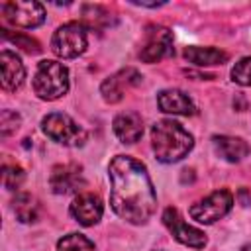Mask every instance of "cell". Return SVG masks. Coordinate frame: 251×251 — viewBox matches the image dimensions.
<instances>
[{"mask_svg":"<svg viewBox=\"0 0 251 251\" xmlns=\"http://www.w3.org/2000/svg\"><path fill=\"white\" fill-rule=\"evenodd\" d=\"M108 10L100 4H84L82 6V25L90 27H102L108 24Z\"/></svg>","mask_w":251,"mask_h":251,"instance_id":"obj_20","label":"cell"},{"mask_svg":"<svg viewBox=\"0 0 251 251\" xmlns=\"http://www.w3.org/2000/svg\"><path fill=\"white\" fill-rule=\"evenodd\" d=\"M31 86L41 100H49V102L57 100L69 92L71 86L69 69L59 61L43 59L37 63V69L31 78Z\"/></svg>","mask_w":251,"mask_h":251,"instance_id":"obj_3","label":"cell"},{"mask_svg":"<svg viewBox=\"0 0 251 251\" xmlns=\"http://www.w3.org/2000/svg\"><path fill=\"white\" fill-rule=\"evenodd\" d=\"M0 12L10 25L22 27V29H33L45 22V8H43V4H39L35 0L4 2L0 6Z\"/></svg>","mask_w":251,"mask_h":251,"instance_id":"obj_7","label":"cell"},{"mask_svg":"<svg viewBox=\"0 0 251 251\" xmlns=\"http://www.w3.org/2000/svg\"><path fill=\"white\" fill-rule=\"evenodd\" d=\"M239 251H251V243H247V245H243Z\"/></svg>","mask_w":251,"mask_h":251,"instance_id":"obj_26","label":"cell"},{"mask_svg":"<svg viewBox=\"0 0 251 251\" xmlns=\"http://www.w3.org/2000/svg\"><path fill=\"white\" fill-rule=\"evenodd\" d=\"M22 124V116L14 110H2L0 114V131H2V137H8L12 133H16V129L20 127Z\"/></svg>","mask_w":251,"mask_h":251,"instance_id":"obj_24","label":"cell"},{"mask_svg":"<svg viewBox=\"0 0 251 251\" xmlns=\"http://www.w3.org/2000/svg\"><path fill=\"white\" fill-rule=\"evenodd\" d=\"M184 59L196 67H214V65H224L229 59V55L218 47L190 45L184 49Z\"/></svg>","mask_w":251,"mask_h":251,"instance_id":"obj_17","label":"cell"},{"mask_svg":"<svg viewBox=\"0 0 251 251\" xmlns=\"http://www.w3.org/2000/svg\"><path fill=\"white\" fill-rule=\"evenodd\" d=\"M151 147L161 163H176L192 151L194 137L178 122L165 118L151 126Z\"/></svg>","mask_w":251,"mask_h":251,"instance_id":"obj_2","label":"cell"},{"mask_svg":"<svg viewBox=\"0 0 251 251\" xmlns=\"http://www.w3.org/2000/svg\"><path fill=\"white\" fill-rule=\"evenodd\" d=\"M135 6H145V8H159V6H165V2H131Z\"/></svg>","mask_w":251,"mask_h":251,"instance_id":"obj_25","label":"cell"},{"mask_svg":"<svg viewBox=\"0 0 251 251\" xmlns=\"http://www.w3.org/2000/svg\"><path fill=\"white\" fill-rule=\"evenodd\" d=\"M141 78H143V76L139 75V71H135V69H131V67L122 69V71H118L116 75L108 76V78L102 82L100 94H102V98H104L108 104H118V102L124 98L126 88L137 86V84L141 82Z\"/></svg>","mask_w":251,"mask_h":251,"instance_id":"obj_10","label":"cell"},{"mask_svg":"<svg viewBox=\"0 0 251 251\" xmlns=\"http://www.w3.org/2000/svg\"><path fill=\"white\" fill-rule=\"evenodd\" d=\"M110 206L122 220L141 226L157 210V194L143 163L129 155H116L108 165Z\"/></svg>","mask_w":251,"mask_h":251,"instance_id":"obj_1","label":"cell"},{"mask_svg":"<svg viewBox=\"0 0 251 251\" xmlns=\"http://www.w3.org/2000/svg\"><path fill=\"white\" fill-rule=\"evenodd\" d=\"M155 251H163V249H155Z\"/></svg>","mask_w":251,"mask_h":251,"instance_id":"obj_27","label":"cell"},{"mask_svg":"<svg viewBox=\"0 0 251 251\" xmlns=\"http://www.w3.org/2000/svg\"><path fill=\"white\" fill-rule=\"evenodd\" d=\"M0 71H2V88L8 92L18 90L25 80V67L22 59L10 49H4L0 53Z\"/></svg>","mask_w":251,"mask_h":251,"instance_id":"obj_13","label":"cell"},{"mask_svg":"<svg viewBox=\"0 0 251 251\" xmlns=\"http://www.w3.org/2000/svg\"><path fill=\"white\" fill-rule=\"evenodd\" d=\"M12 210L22 224H31L39 216V202L35 196L27 194V192H20L12 200Z\"/></svg>","mask_w":251,"mask_h":251,"instance_id":"obj_18","label":"cell"},{"mask_svg":"<svg viewBox=\"0 0 251 251\" xmlns=\"http://www.w3.org/2000/svg\"><path fill=\"white\" fill-rule=\"evenodd\" d=\"M2 35L10 43H14L16 47H22L27 53H39V43L35 39H31L29 35H25V33H18V31L16 33H10V29H2Z\"/></svg>","mask_w":251,"mask_h":251,"instance_id":"obj_22","label":"cell"},{"mask_svg":"<svg viewBox=\"0 0 251 251\" xmlns=\"http://www.w3.org/2000/svg\"><path fill=\"white\" fill-rule=\"evenodd\" d=\"M163 224H165V227L171 231V235L178 243H182L186 247H192V249H202L206 245V233L202 229L186 224L176 208H173V206L165 208V212H163Z\"/></svg>","mask_w":251,"mask_h":251,"instance_id":"obj_9","label":"cell"},{"mask_svg":"<svg viewBox=\"0 0 251 251\" xmlns=\"http://www.w3.org/2000/svg\"><path fill=\"white\" fill-rule=\"evenodd\" d=\"M231 80L241 86H251V57H243L233 65Z\"/></svg>","mask_w":251,"mask_h":251,"instance_id":"obj_21","label":"cell"},{"mask_svg":"<svg viewBox=\"0 0 251 251\" xmlns=\"http://www.w3.org/2000/svg\"><path fill=\"white\" fill-rule=\"evenodd\" d=\"M175 53L173 49V33L169 27L159 24H149L145 27V45L139 53L143 63H159L165 57H171Z\"/></svg>","mask_w":251,"mask_h":251,"instance_id":"obj_8","label":"cell"},{"mask_svg":"<svg viewBox=\"0 0 251 251\" xmlns=\"http://www.w3.org/2000/svg\"><path fill=\"white\" fill-rule=\"evenodd\" d=\"M88 47L86 25L82 22H67L59 25L51 37V51L59 59H75Z\"/></svg>","mask_w":251,"mask_h":251,"instance_id":"obj_5","label":"cell"},{"mask_svg":"<svg viewBox=\"0 0 251 251\" xmlns=\"http://www.w3.org/2000/svg\"><path fill=\"white\" fill-rule=\"evenodd\" d=\"M157 106L161 112L165 114H173V116H190L194 114V102L190 100V96L178 88H165L157 94Z\"/></svg>","mask_w":251,"mask_h":251,"instance_id":"obj_14","label":"cell"},{"mask_svg":"<svg viewBox=\"0 0 251 251\" xmlns=\"http://www.w3.org/2000/svg\"><path fill=\"white\" fill-rule=\"evenodd\" d=\"M233 206V194L226 188L214 190L212 194H208L206 198L198 200L194 206H190V218L196 220L198 224L210 226L218 220H222L226 214H229Z\"/></svg>","mask_w":251,"mask_h":251,"instance_id":"obj_6","label":"cell"},{"mask_svg":"<svg viewBox=\"0 0 251 251\" xmlns=\"http://www.w3.org/2000/svg\"><path fill=\"white\" fill-rule=\"evenodd\" d=\"M69 212L71 216L84 227H90V226H96L104 214V204L102 200L92 194V192H82L78 194L71 206H69Z\"/></svg>","mask_w":251,"mask_h":251,"instance_id":"obj_11","label":"cell"},{"mask_svg":"<svg viewBox=\"0 0 251 251\" xmlns=\"http://www.w3.org/2000/svg\"><path fill=\"white\" fill-rule=\"evenodd\" d=\"M114 133L122 143H135L143 135V120L137 112H122L112 122Z\"/></svg>","mask_w":251,"mask_h":251,"instance_id":"obj_15","label":"cell"},{"mask_svg":"<svg viewBox=\"0 0 251 251\" xmlns=\"http://www.w3.org/2000/svg\"><path fill=\"white\" fill-rule=\"evenodd\" d=\"M41 129L43 133L53 139L59 145L65 147H80L86 141V129L80 127L71 116L63 114V112H51L47 116H43L41 120Z\"/></svg>","mask_w":251,"mask_h":251,"instance_id":"obj_4","label":"cell"},{"mask_svg":"<svg viewBox=\"0 0 251 251\" xmlns=\"http://www.w3.org/2000/svg\"><path fill=\"white\" fill-rule=\"evenodd\" d=\"M82 169L78 165H57L53 167L51 175H49V186L55 194H71L80 190V186L84 184L82 178Z\"/></svg>","mask_w":251,"mask_h":251,"instance_id":"obj_12","label":"cell"},{"mask_svg":"<svg viewBox=\"0 0 251 251\" xmlns=\"http://www.w3.org/2000/svg\"><path fill=\"white\" fill-rule=\"evenodd\" d=\"M25 178V173L20 165H4L2 169V180L8 190H16Z\"/></svg>","mask_w":251,"mask_h":251,"instance_id":"obj_23","label":"cell"},{"mask_svg":"<svg viewBox=\"0 0 251 251\" xmlns=\"http://www.w3.org/2000/svg\"><path fill=\"white\" fill-rule=\"evenodd\" d=\"M57 251H96V245L82 233H67L57 241Z\"/></svg>","mask_w":251,"mask_h":251,"instance_id":"obj_19","label":"cell"},{"mask_svg":"<svg viewBox=\"0 0 251 251\" xmlns=\"http://www.w3.org/2000/svg\"><path fill=\"white\" fill-rule=\"evenodd\" d=\"M212 143H214L216 153L227 163H239L251 151V147H249V143L245 139L233 137V135H214Z\"/></svg>","mask_w":251,"mask_h":251,"instance_id":"obj_16","label":"cell"}]
</instances>
